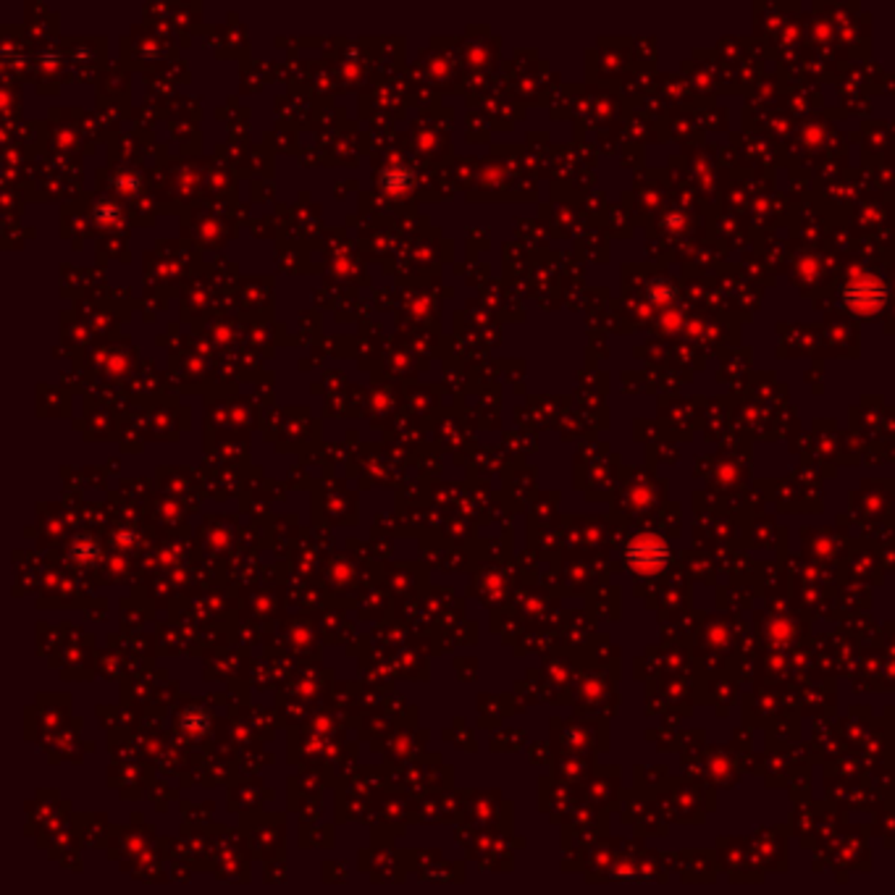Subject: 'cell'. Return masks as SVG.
Instances as JSON below:
<instances>
[{
	"instance_id": "cell-1",
	"label": "cell",
	"mask_w": 895,
	"mask_h": 895,
	"mask_svg": "<svg viewBox=\"0 0 895 895\" xmlns=\"http://www.w3.org/2000/svg\"><path fill=\"white\" fill-rule=\"evenodd\" d=\"M846 302L853 307V310H859V313H874V310H880L882 302H885V289H882V284H877V281H871V278H867V281H856V284L848 287Z\"/></svg>"
}]
</instances>
